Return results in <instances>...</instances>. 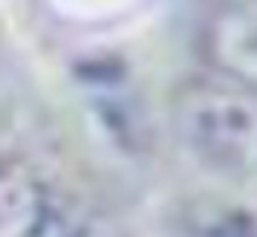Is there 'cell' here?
Here are the masks:
<instances>
[{
	"label": "cell",
	"instance_id": "6da1fadb",
	"mask_svg": "<svg viewBox=\"0 0 257 237\" xmlns=\"http://www.w3.org/2000/svg\"><path fill=\"white\" fill-rule=\"evenodd\" d=\"M171 116L176 136L199 162L231 177L257 179V90L185 87Z\"/></svg>",
	"mask_w": 257,
	"mask_h": 237
}]
</instances>
